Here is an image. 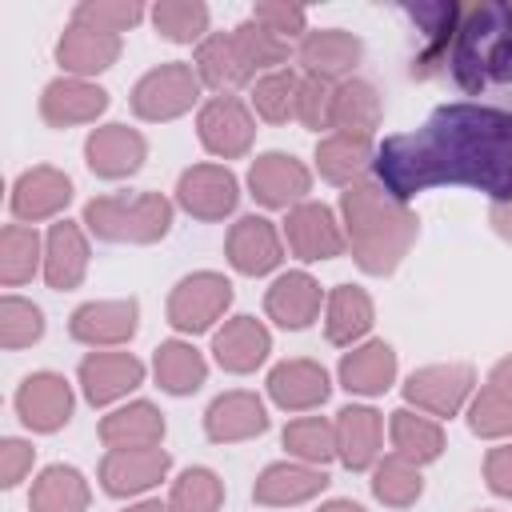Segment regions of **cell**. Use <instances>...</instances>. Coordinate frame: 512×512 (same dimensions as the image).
<instances>
[{
    "label": "cell",
    "instance_id": "cell-1",
    "mask_svg": "<svg viewBox=\"0 0 512 512\" xmlns=\"http://www.w3.org/2000/svg\"><path fill=\"white\" fill-rule=\"evenodd\" d=\"M372 180L404 204L440 184L484 192L492 204L512 200V112L484 100L440 104L416 132L376 144Z\"/></svg>",
    "mask_w": 512,
    "mask_h": 512
},
{
    "label": "cell",
    "instance_id": "cell-2",
    "mask_svg": "<svg viewBox=\"0 0 512 512\" xmlns=\"http://www.w3.org/2000/svg\"><path fill=\"white\" fill-rule=\"evenodd\" d=\"M336 212H340V224H344L348 252L356 260V268L368 272V276H392L404 264V256L412 252L416 236H420L416 208L396 200L372 176L344 188Z\"/></svg>",
    "mask_w": 512,
    "mask_h": 512
},
{
    "label": "cell",
    "instance_id": "cell-3",
    "mask_svg": "<svg viewBox=\"0 0 512 512\" xmlns=\"http://www.w3.org/2000/svg\"><path fill=\"white\" fill-rule=\"evenodd\" d=\"M452 84L464 96H500L512 112V4L476 0L460 12L448 68Z\"/></svg>",
    "mask_w": 512,
    "mask_h": 512
},
{
    "label": "cell",
    "instance_id": "cell-4",
    "mask_svg": "<svg viewBox=\"0 0 512 512\" xmlns=\"http://www.w3.org/2000/svg\"><path fill=\"white\" fill-rule=\"evenodd\" d=\"M172 216L176 200L164 192H108L84 204L80 224L104 244H160L172 232Z\"/></svg>",
    "mask_w": 512,
    "mask_h": 512
},
{
    "label": "cell",
    "instance_id": "cell-5",
    "mask_svg": "<svg viewBox=\"0 0 512 512\" xmlns=\"http://www.w3.org/2000/svg\"><path fill=\"white\" fill-rule=\"evenodd\" d=\"M204 96V84L196 76V68L188 60H164L156 68H148L132 92H128V104L140 120L148 124H168V120H180L188 116Z\"/></svg>",
    "mask_w": 512,
    "mask_h": 512
},
{
    "label": "cell",
    "instance_id": "cell-6",
    "mask_svg": "<svg viewBox=\"0 0 512 512\" xmlns=\"http://www.w3.org/2000/svg\"><path fill=\"white\" fill-rule=\"evenodd\" d=\"M232 296L236 292H232V280L224 272L200 268V272H188L172 284L164 316L180 336H200L224 320V312L232 308Z\"/></svg>",
    "mask_w": 512,
    "mask_h": 512
},
{
    "label": "cell",
    "instance_id": "cell-7",
    "mask_svg": "<svg viewBox=\"0 0 512 512\" xmlns=\"http://www.w3.org/2000/svg\"><path fill=\"white\" fill-rule=\"evenodd\" d=\"M476 392V368L464 360H444V364H424L408 372L404 380V400L408 408L432 416V420H452L468 408Z\"/></svg>",
    "mask_w": 512,
    "mask_h": 512
},
{
    "label": "cell",
    "instance_id": "cell-8",
    "mask_svg": "<svg viewBox=\"0 0 512 512\" xmlns=\"http://www.w3.org/2000/svg\"><path fill=\"white\" fill-rule=\"evenodd\" d=\"M236 204H240V180L220 160L188 164L176 176V208H184L192 220H204V224L228 220Z\"/></svg>",
    "mask_w": 512,
    "mask_h": 512
},
{
    "label": "cell",
    "instance_id": "cell-9",
    "mask_svg": "<svg viewBox=\"0 0 512 512\" xmlns=\"http://www.w3.org/2000/svg\"><path fill=\"white\" fill-rule=\"evenodd\" d=\"M196 136L208 156L216 160H240L252 152L256 140V112L240 96H208L196 108Z\"/></svg>",
    "mask_w": 512,
    "mask_h": 512
},
{
    "label": "cell",
    "instance_id": "cell-10",
    "mask_svg": "<svg viewBox=\"0 0 512 512\" xmlns=\"http://www.w3.org/2000/svg\"><path fill=\"white\" fill-rule=\"evenodd\" d=\"M312 192V168L292 152H260L248 164V196L268 212H292Z\"/></svg>",
    "mask_w": 512,
    "mask_h": 512
},
{
    "label": "cell",
    "instance_id": "cell-11",
    "mask_svg": "<svg viewBox=\"0 0 512 512\" xmlns=\"http://www.w3.org/2000/svg\"><path fill=\"white\" fill-rule=\"evenodd\" d=\"M284 244L296 260L304 264H320V260H336L348 252V240H344V224H340V212L328 208L324 200H304L296 204L288 216H284Z\"/></svg>",
    "mask_w": 512,
    "mask_h": 512
},
{
    "label": "cell",
    "instance_id": "cell-12",
    "mask_svg": "<svg viewBox=\"0 0 512 512\" xmlns=\"http://www.w3.org/2000/svg\"><path fill=\"white\" fill-rule=\"evenodd\" d=\"M140 328V300L120 296V300H84L68 316V336L92 352L104 348H124Z\"/></svg>",
    "mask_w": 512,
    "mask_h": 512
},
{
    "label": "cell",
    "instance_id": "cell-13",
    "mask_svg": "<svg viewBox=\"0 0 512 512\" xmlns=\"http://www.w3.org/2000/svg\"><path fill=\"white\" fill-rule=\"evenodd\" d=\"M148 368L140 356L124 352V348H104V352H88L76 368V384L84 392V400L92 408H108V404H120L128 400L140 384H144Z\"/></svg>",
    "mask_w": 512,
    "mask_h": 512
},
{
    "label": "cell",
    "instance_id": "cell-14",
    "mask_svg": "<svg viewBox=\"0 0 512 512\" xmlns=\"http://www.w3.org/2000/svg\"><path fill=\"white\" fill-rule=\"evenodd\" d=\"M16 404V416L28 432H40V436H52L60 432L68 420H72V408H76V392L72 384L52 372V368H40V372H28L12 396Z\"/></svg>",
    "mask_w": 512,
    "mask_h": 512
},
{
    "label": "cell",
    "instance_id": "cell-15",
    "mask_svg": "<svg viewBox=\"0 0 512 512\" xmlns=\"http://www.w3.org/2000/svg\"><path fill=\"white\" fill-rule=\"evenodd\" d=\"M72 176L56 164H32L12 180L8 192V208L16 216V224H44V220H60V212L72 204Z\"/></svg>",
    "mask_w": 512,
    "mask_h": 512
},
{
    "label": "cell",
    "instance_id": "cell-16",
    "mask_svg": "<svg viewBox=\"0 0 512 512\" xmlns=\"http://www.w3.org/2000/svg\"><path fill=\"white\" fill-rule=\"evenodd\" d=\"M172 472V452L160 448H112L104 452L96 480L108 496L116 500H132V496H148L160 480H168Z\"/></svg>",
    "mask_w": 512,
    "mask_h": 512
},
{
    "label": "cell",
    "instance_id": "cell-17",
    "mask_svg": "<svg viewBox=\"0 0 512 512\" xmlns=\"http://www.w3.org/2000/svg\"><path fill=\"white\" fill-rule=\"evenodd\" d=\"M144 160H148V140L140 128L112 120V124H96L84 136V164L100 180H128L144 168Z\"/></svg>",
    "mask_w": 512,
    "mask_h": 512
},
{
    "label": "cell",
    "instance_id": "cell-18",
    "mask_svg": "<svg viewBox=\"0 0 512 512\" xmlns=\"http://www.w3.org/2000/svg\"><path fill=\"white\" fill-rule=\"evenodd\" d=\"M224 256L240 276H268L284 264V232L268 216L248 212L228 228Z\"/></svg>",
    "mask_w": 512,
    "mask_h": 512
},
{
    "label": "cell",
    "instance_id": "cell-19",
    "mask_svg": "<svg viewBox=\"0 0 512 512\" xmlns=\"http://www.w3.org/2000/svg\"><path fill=\"white\" fill-rule=\"evenodd\" d=\"M268 400L284 412H312L332 396V376L312 356H288L268 368Z\"/></svg>",
    "mask_w": 512,
    "mask_h": 512
},
{
    "label": "cell",
    "instance_id": "cell-20",
    "mask_svg": "<svg viewBox=\"0 0 512 512\" xmlns=\"http://www.w3.org/2000/svg\"><path fill=\"white\" fill-rule=\"evenodd\" d=\"M360 60H364V40L348 28H308V36L296 44L300 72L332 80V84L352 80Z\"/></svg>",
    "mask_w": 512,
    "mask_h": 512
},
{
    "label": "cell",
    "instance_id": "cell-21",
    "mask_svg": "<svg viewBox=\"0 0 512 512\" xmlns=\"http://www.w3.org/2000/svg\"><path fill=\"white\" fill-rule=\"evenodd\" d=\"M108 112V88L80 76H56L40 88V120L48 128H80L96 124Z\"/></svg>",
    "mask_w": 512,
    "mask_h": 512
},
{
    "label": "cell",
    "instance_id": "cell-22",
    "mask_svg": "<svg viewBox=\"0 0 512 512\" xmlns=\"http://www.w3.org/2000/svg\"><path fill=\"white\" fill-rule=\"evenodd\" d=\"M88 260H92V244H88V228L60 216L48 224L44 232V284L52 292H72L80 288V280L88 276Z\"/></svg>",
    "mask_w": 512,
    "mask_h": 512
},
{
    "label": "cell",
    "instance_id": "cell-23",
    "mask_svg": "<svg viewBox=\"0 0 512 512\" xmlns=\"http://www.w3.org/2000/svg\"><path fill=\"white\" fill-rule=\"evenodd\" d=\"M324 288L312 272L304 268H292V272H280L268 292H264V316L284 328V332H304L312 320H320V308H324Z\"/></svg>",
    "mask_w": 512,
    "mask_h": 512
},
{
    "label": "cell",
    "instance_id": "cell-24",
    "mask_svg": "<svg viewBox=\"0 0 512 512\" xmlns=\"http://www.w3.org/2000/svg\"><path fill=\"white\" fill-rule=\"evenodd\" d=\"M120 48H124V44H120V36L68 20V24H64V32L56 36L52 56H56V64H60V76L96 80L100 72H108V68L120 60Z\"/></svg>",
    "mask_w": 512,
    "mask_h": 512
},
{
    "label": "cell",
    "instance_id": "cell-25",
    "mask_svg": "<svg viewBox=\"0 0 512 512\" xmlns=\"http://www.w3.org/2000/svg\"><path fill=\"white\" fill-rule=\"evenodd\" d=\"M268 432V408L256 392L248 388H232L220 392L208 408H204V436L212 444H240V440H256Z\"/></svg>",
    "mask_w": 512,
    "mask_h": 512
},
{
    "label": "cell",
    "instance_id": "cell-26",
    "mask_svg": "<svg viewBox=\"0 0 512 512\" xmlns=\"http://www.w3.org/2000/svg\"><path fill=\"white\" fill-rule=\"evenodd\" d=\"M328 488V472L316 464H300V460H276L268 468H260L256 484H252V504L260 508H296L316 500Z\"/></svg>",
    "mask_w": 512,
    "mask_h": 512
},
{
    "label": "cell",
    "instance_id": "cell-27",
    "mask_svg": "<svg viewBox=\"0 0 512 512\" xmlns=\"http://www.w3.org/2000/svg\"><path fill=\"white\" fill-rule=\"evenodd\" d=\"M272 352V332L264 320L256 316H228L216 332H212V360L232 372V376H248L256 372Z\"/></svg>",
    "mask_w": 512,
    "mask_h": 512
},
{
    "label": "cell",
    "instance_id": "cell-28",
    "mask_svg": "<svg viewBox=\"0 0 512 512\" xmlns=\"http://www.w3.org/2000/svg\"><path fill=\"white\" fill-rule=\"evenodd\" d=\"M336 460L348 472H372L384 452V416L372 404H344L336 412Z\"/></svg>",
    "mask_w": 512,
    "mask_h": 512
},
{
    "label": "cell",
    "instance_id": "cell-29",
    "mask_svg": "<svg viewBox=\"0 0 512 512\" xmlns=\"http://www.w3.org/2000/svg\"><path fill=\"white\" fill-rule=\"evenodd\" d=\"M412 16V24L420 28V52L412 56V76L416 80H428L436 72L448 68V48H452V36H456V24H460V4H408L404 8Z\"/></svg>",
    "mask_w": 512,
    "mask_h": 512
},
{
    "label": "cell",
    "instance_id": "cell-30",
    "mask_svg": "<svg viewBox=\"0 0 512 512\" xmlns=\"http://www.w3.org/2000/svg\"><path fill=\"white\" fill-rule=\"evenodd\" d=\"M396 372H400V360H396V348L388 340H364L356 348H348L336 364V380L344 392L352 396H384L392 384H396Z\"/></svg>",
    "mask_w": 512,
    "mask_h": 512
},
{
    "label": "cell",
    "instance_id": "cell-31",
    "mask_svg": "<svg viewBox=\"0 0 512 512\" xmlns=\"http://www.w3.org/2000/svg\"><path fill=\"white\" fill-rule=\"evenodd\" d=\"M164 412L152 404V400H128V404H116L112 412L100 416L96 424V436L100 444L112 452V448H160L164 444Z\"/></svg>",
    "mask_w": 512,
    "mask_h": 512
},
{
    "label": "cell",
    "instance_id": "cell-32",
    "mask_svg": "<svg viewBox=\"0 0 512 512\" xmlns=\"http://www.w3.org/2000/svg\"><path fill=\"white\" fill-rule=\"evenodd\" d=\"M376 324V304L360 284H336L324 296V336L336 348H356Z\"/></svg>",
    "mask_w": 512,
    "mask_h": 512
},
{
    "label": "cell",
    "instance_id": "cell-33",
    "mask_svg": "<svg viewBox=\"0 0 512 512\" xmlns=\"http://www.w3.org/2000/svg\"><path fill=\"white\" fill-rule=\"evenodd\" d=\"M312 160H316L320 180H328L336 188H352V184L368 180L372 160H376V140L352 136V132H328V136H320Z\"/></svg>",
    "mask_w": 512,
    "mask_h": 512
},
{
    "label": "cell",
    "instance_id": "cell-34",
    "mask_svg": "<svg viewBox=\"0 0 512 512\" xmlns=\"http://www.w3.org/2000/svg\"><path fill=\"white\" fill-rule=\"evenodd\" d=\"M192 68H196L200 84L212 88L216 96H232L236 88H244V84L256 80L252 68L244 64V56H240L232 32H212L204 44H196V52H192Z\"/></svg>",
    "mask_w": 512,
    "mask_h": 512
},
{
    "label": "cell",
    "instance_id": "cell-35",
    "mask_svg": "<svg viewBox=\"0 0 512 512\" xmlns=\"http://www.w3.org/2000/svg\"><path fill=\"white\" fill-rule=\"evenodd\" d=\"M152 376H156L160 392H168V396H192L208 380V360H204V352L192 340L172 336V340H160L156 344V352H152Z\"/></svg>",
    "mask_w": 512,
    "mask_h": 512
},
{
    "label": "cell",
    "instance_id": "cell-36",
    "mask_svg": "<svg viewBox=\"0 0 512 512\" xmlns=\"http://www.w3.org/2000/svg\"><path fill=\"white\" fill-rule=\"evenodd\" d=\"M388 440H392V452L396 456H404V460H412V464H436L440 456H444V424L440 420H432V416H424V412H416V408H396V412H388Z\"/></svg>",
    "mask_w": 512,
    "mask_h": 512
},
{
    "label": "cell",
    "instance_id": "cell-37",
    "mask_svg": "<svg viewBox=\"0 0 512 512\" xmlns=\"http://www.w3.org/2000/svg\"><path fill=\"white\" fill-rule=\"evenodd\" d=\"M88 504H92V484L72 464L40 468L28 492V512H88Z\"/></svg>",
    "mask_w": 512,
    "mask_h": 512
},
{
    "label": "cell",
    "instance_id": "cell-38",
    "mask_svg": "<svg viewBox=\"0 0 512 512\" xmlns=\"http://www.w3.org/2000/svg\"><path fill=\"white\" fill-rule=\"evenodd\" d=\"M384 124V96L376 92V84L352 76L336 84V100H332V128L328 132H352V136H376V128Z\"/></svg>",
    "mask_w": 512,
    "mask_h": 512
},
{
    "label": "cell",
    "instance_id": "cell-39",
    "mask_svg": "<svg viewBox=\"0 0 512 512\" xmlns=\"http://www.w3.org/2000/svg\"><path fill=\"white\" fill-rule=\"evenodd\" d=\"M36 272H44V236L32 224H4L0 228V284L20 288Z\"/></svg>",
    "mask_w": 512,
    "mask_h": 512
},
{
    "label": "cell",
    "instance_id": "cell-40",
    "mask_svg": "<svg viewBox=\"0 0 512 512\" xmlns=\"http://www.w3.org/2000/svg\"><path fill=\"white\" fill-rule=\"evenodd\" d=\"M148 20L168 44H204L212 36V12L204 0H156Z\"/></svg>",
    "mask_w": 512,
    "mask_h": 512
},
{
    "label": "cell",
    "instance_id": "cell-41",
    "mask_svg": "<svg viewBox=\"0 0 512 512\" xmlns=\"http://www.w3.org/2000/svg\"><path fill=\"white\" fill-rule=\"evenodd\" d=\"M296 96H300V72L288 64V68H276V72H264L252 80L248 108L264 124H288V120H296Z\"/></svg>",
    "mask_w": 512,
    "mask_h": 512
},
{
    "label": "cell",
    "instance_id": "cell-42",
    "mask_svg": "<svg viewBox=\"0 0 512 512\" xmlns=\"http://www.w3.org/2000/svg\"><path fill=\"white\" fill-rule=\"evenodd\" d=\"M372 496L384 504V508H412L420 496H424V476H420V464L388 452L372 464V480H368Z\"/></svg>",
    "mask_w": 512,
    "mask_h": 512
},
{
    "label": "cell",
    "instance_id": "cell-43",
    "mask_svg": "<svg viewBox=\"0 0 512 512\" xmlns=\"http://www.w3.org/2000/svg\"><path fill=\"white\" fill-rule=\"evenodd\" d=\"M280 444L288 448L292 460L324 468V464L336 460V424L328 416H296V420L284 424Z\"/></svg>",
    "mask_w": 512,
    "mask_h": 512
},
{
    "label": "cell",
    "instance_id": "cell-44",
    "mask_svg": "<svg viewBox=\"0 0 512 512\" xmlns=\"http://www.w3.org/2000/svg\"><path fill=\"white\" fill-rule=\"evenodd\" d=\"M232 40L244 56V64L252 68V76H264V72H276V68H288V56H292V44L280 40L276 32H268L264 24H256L252 16L240 20L232 28Z\"/></svg>",
    "mask_w": 512,
    "mask_h": 512
},
{
    "label": "cell",
    "instance_id": "cell-45",
    "mask_svg": "<svg viewBox=\"0 0 512 512\" xmlns=\"http://www.w3.org/2000/svg\"><path fill=\"white\" fill-rule=\"evenodd\" d=\"M168 508L172 512H220L224 508V480L204 468V464H192L184 468L172 488H168Z\"/></svg>",
    "mask_w": 512,
    "mask_h": 512
},
{
    "label": "cell",
    "instance_id": "cell-46",
    "mask_svg": "<svg viewBox=\"0 0 512 512\" xmlns=\"http://www.w3.org/2000/svg\"><path fill=\"white\" fill-rule=\"evenodd\" d=\"M40 336H44V312H40V304H32V300H24L16 292L0 296V348L20 352V348L40 344Z\"/></svg>",
    "mask_w": 512,
    "mask_h": 512
},
{
    "label": "cell",
    "instance_id": "cell-47",
    "mask_svg": "<svg viewBox=\"0 0 512 512\" xmlns=\"http://www.w3.org/2000/svg\"><path fill=\"white\" fill-rule=\"evenodd\" d=\"M464 420H468V432L480 440H512V404L500 392H492L488 384L472 392Z\"/></svg>",
    "mask_w": 512,
    "mask_h": 512
},
{
    "label": "cell",
    "instance_id": "cell-48",
    "mask_svg": "<svg viewBox=\"0 0 512 512\" xmlns=\"http://www.w3.org/2000/svg\"><path fill=\"white\" fill-rule=\"evenodd\" d=\"M144 16H148V8H144L140 0H80V4L72 8V20H76V24H88V28L112 32V36L136 28Z\"/></svg>",
    "mask_w": 512,
    "mask_h": 512
},
{
    "label": "cell",
    "instance_id": "cell-49",
    "mask_svg": "<svg viewBox=\"0 0 512 512\" xmlns=\"http://www.w3.org/2000/svg\"><path fill=\"white\" fill-rule=\"evenodd\" d=\"M332 100H336V84L332 80H320V76H304L300 72V96H296V120L312 132H324L332 128Z\"/></svg>",
    "mask_w": 512,
    "mask_h": 512
},
{
    "label": "cell",
    "instance_id": "cell-50",
    "mask_svg": "<svg viewBox=\"0 0 512 512\" xmlns=\"http://www.w3.org/2000/svg\"><path fill=\"white\" fill-rule=\"evenodd\" d=\"M252 20L256 24H264L268 32H276L280 40H304L308 36V12L300 8V4H288V0H260L256 8H252Z\"/></svg>",
    "mask_w": 512,
    "mask_h": 512
},
{
    "label": "cell",
    "instance_id": "cell-51",
    "mask_svg": "<svg viewBox=\"0 0 512 512\" xmlns=\"http://www.w3.org/2000/svg\"><path fill=\"white\" fill-rule=\"evenodd\" d=\"M36 464V448L20 436H4L0 440V488H16Z\"/></svg>",
    "mask_w": 512,
    "mask_h": 512
},
{
    "label": "cell",
    "instance_id": "cell-52",
    "mask_svg": "<svg viewBox=\"0 0 512 512\" xmlns=\"http://www.w3.org/2000/svg\"><path fill=\"white\" fill-rule=\"evenodd\" d=\"M484 484L492 496L512 500V440H500L484 452Z\"/></svg>",
    "mask_w": 512,
    "mask_h": 512
},
{
    "label": "cell",
    "instance_id": "cell-53",
    "mask_svg": "<svg viewBox=\"0 0 512 512\" xmlns=\"http://www.w3.org/2000/svg\"><path fill=\"white\" fill-rule=\"evenodd\" d=\"M488 388H492V392H500V396L512 404V352H508V356H500V360L492 364V372H488Z\"/></svg>",
    "mask_w": 512,
    "mask_h": 512
},
{
    "label": "cell",
    "instance_id": "cell-54",
    "mask_svg": "<svg viewBox=\"0 0 512 512\" xmlns=\"http://www.w3.org/2000/svg\"><path fill=\"white\" fill-rule=\"evenodd\" d=\"M488 224H492V232H496L500 240L512 244V200H496V204H488Z\"/></svg>",
    "mask_w": 512,
    "mask_h": 512
},
{
    "label": "cell",
    "instance_id": "cell-55",
    "mask_svg": "<svg viewBox=\"0 0 512 512\" xmlns=\"http://www.w3.org/2000/svg\"><path fill=\"white\" fill-rule=\"evenodd\" d=\"M120 512H172V508H168V500H156V496H140L136 504H128V508H120Z\"/></svg>",
    "mask_w": 512,
    "mask_h": 512
},
{
    "label": "cell",
    "instance_id": "cell-56",
    "mask_svg": "<svg viewBox=\"0 0 512 512\" xmlns=\"http://www.w3.org/2000/svg\"><path fill=\"white\" fill-rule=\"evenodd\" d=\"M316 512H364L356 500H348V496H336V500H324Z\"/></svg>",
    "mask_w": 512,
    "mask_h": 512
},
{
    "label": "cell",
    "instance_id": "cell-57",
    "mask_svg": "<svg viewBox=\"0 0 512 512\" xmlns=\"http://www.w3.org/2000/svg\"><path fill=\"white\" fill-rule=\"evenodd\" d=\"M484 512H488V508H484Z\"/></svg>",
    "mask_w": 512,
    "mask_h": 512
}]
</instances>
